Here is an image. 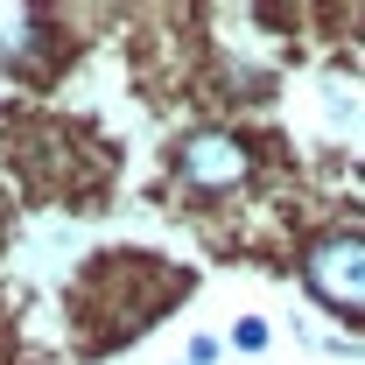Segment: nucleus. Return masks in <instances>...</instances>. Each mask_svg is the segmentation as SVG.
<instances>
[{
    "instance_id": "2",
    "label": "nucleus",
    "mask_w": 365,
    "mask_h": 365,
    "mask_svg": "<svg viewBox=\"0 0 365 365\" xmlns=\"http://www.w3.org/2000/svg\"><path fill=\"white\" fill-rule=\"evenodd\" d=\"M176 182L197 190V197H232V190L253 182V148L232 134V127H197L176 148Z\"/></svg>"
},
{
    "instance_id": "3",
    "label": "nucleus",
    "mask_w": 365,
    "mask_h": 365,
    "mask_svg": "<svg viewBox=\"0 0 365 365\" xmlns=\"http://www.w3.org/2000/svg\"><path fill=\"white\" fill-rule=\"evenodd\" d=\"M232 344H239V351H267V323H260V317H239V323H232Z\"/></svg>"
},
{
    "instance_id": "4",
    "label": "nucleus",
    "mask_w": 365,
    "mask_h": 365,
    "mask_svg": "<svg viewBox=\"0 0 365 365\" xmlns=\"http://www.w3.org/2000/svg\"><path fill=\"white\" fill-rule=\"evenodd\" d=\"M211 359H218V337H197V344H190V359H182V365H211Z\"/></svg>"
},
{
    "instance_id": "1",
    "label": "nucleus",
    "mask_w": 365,
    "mask_h": 365,
    "mask_svg": "<svg viewBox=\"0 0 365 365\" xmlns=\"http://www.w3.org/2000/svg\"><path fill=\"white\" fill-rule=\"evenodd\" d=\"M302 281L323 309L337 317H365V232H317L302 246Z\"/></svg>"
}]
</instances>
